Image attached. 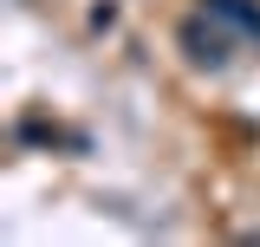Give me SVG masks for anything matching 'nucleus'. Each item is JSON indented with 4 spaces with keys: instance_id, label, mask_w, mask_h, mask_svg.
Segmentation results:
<instances>
[{
    "instance_id": "f257e3e1",
    "label": "nucleus",
    "mask_w": 260,
    "mask_h": 247,
    "mask_svg": "<svg viewBox=\"0 0 260 247\" xmlns=\"http://www.w3.org/2000/svg\"><path fill=\"white\" fill-rule=\"evenodd\" d=\"M176 46H182V59H189V72H208V78H221L228 65H234V33L208 13V7H189L182 13V26H176Z\"/></svg>"
},
{
    "instance_id": "7ed1b4c3",
    "label": "nucleus",
    "mask_w": 260,
    "mask_h": 247,
    "mask_svg": "<svg viewBox=\"0 0 260 247\" xmlns=\"http://www.w3.org/2000/svg\"><path fill=\"white\" fill-rule=\"evenodd\" d=\"M85 20H91V33H111V26H117V0H98Z\"/></svg>"
},
{
    "instance_id": "f03ea898",
    "label": "nucleus",
    "mask_w": 260,
    "mask_h": 247,
    "mask_svg": "<svg viewBox=\"0 0 260 247\" xmlns=\"http://www.w3.org/2000/svg\"><path fill=\"white\" fill-rule=\"evenodd\" d=\"M195 7H208L247 52H260V0H195Z\"/></svg>"
}]
</instances>
